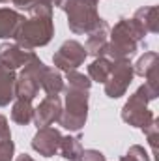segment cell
I'll list each match as a JSON object with an SVG mask.
<instances>
[{"instance_id": "6da1fadb", "label": "cell", "mask_w": 159, "mask_h": 161, "mask_svg": "<svg viewBox=\"0 0 159 161\" xmlns=\"http://www.w3.org/2000/svg\"><path fill=\"white\" fill-rule=\"evenodd\" d=\"M30 17L25 19L15 34V43L25 49H38L45 47L54 36V23H52V8L47 4H36L28 9Z\"/></svg>"}, {"instance_id": "7a4b0ae2", "label": "cell", "mask_w": 159, "mask_h": 161, "mask_svg": "<svg viewBox=\"0 0 159 161\" xmlns=\"http://www.w3.org/2000/svg\"><path fill=\"white\" fill-rule=\"evenodd\" d=\"M140 41H144V36L139 32L133 19L122 17L109 32V43L103 51V56L109 60H131L137 54Z\"/></svg>"}, {"instance_id": "3957f363", "label": "cell", "mask_w": 159, "mask_h": 161, "mask_svg": "<svg viewBox=\"0 0 159 161\" xmlns=\"http://www.w3.org/2000/svg\"><path fill=\"white\" fill-rule=\"evenodd\" d=\"M159 96V88L157 86H152L148 82L140 84L135 94L129 96V99L125 101V105L122 107V120L133 127H139V129H146L156 114L148 109V103L157 99Z\"/></svg>"}, {"instance_id": "277c9868", "label": "cell", "mask_w": 159, "mask_h": 161, "mask_svg": "<svg viewBox=\"0 0 159 161\" xmlns=\"http://www.w3.org/2000/svg\"><path fill=\"white\" fill-rule=\"evenodd\" d=\"M97 2L99 0H60L58 8L66 11L68 26L73 34H88L97 25L101 19L97 15Z\"/></svg>"}, {"instance_id": "5b68a950", "label": "cell", "mask_w": 159, "mask_h": 161, "mask_svg": "<svg viewBox=\"0 0 159 161\" xmlns=\"http://www.w3.org/2000/svg\"><path fill=\"white\" fill-rule=\"evenodd\" d=\"M90 90H80L73 86H64L66 103L62 105V114L58 124L69 131H80L88 120V96Z\"/></svg>"}, {"instance_id": "8992f818", "label": "cell", "mask_w": 159, "mask_h": 161, "mask_svg": "<svg viewBox=\"0 0 159 161\" xmlns=\"http://www.w3.org/2000/svg\"><path fill=\"white\" fill-rule=\"evenodd\" d=\"M45 64L38 58V54L26 64L23 66L21 73L17 75L15 79V97L19 99H34L38 96L41 88V79H43V73H45Z\"/></svg>"}, {"instance_id": "52a82bcc", "label": "cell", "mask_w": 159, "mask_h": 161, "mask_svg": "<svg viewBox=\"0 0 159 161\" xmlns=\"http://www.w3.org/2000/svg\"><path fill=\"white\" fill-rule=\"evenodd\" d=\"M133 64L131 60H112V69H111V75L109 79L105 80V94L107 97L111 99H118L122 97L129 84L133 82Z\"/></svg>"}, {"instance_id": "ba28073f", "label": "cell", "mask_w": 159, "mask_h": 161, "mask_svg": "<svg viewBox=\"0 0 159 161\" xmlns=\"http://www.w3.org/2000/svg\"><path fill=\"white\" fill-rule=\"evenodd\" d=\"M88 53L84 45L77 40H68L60 45V49L52 54V64L58 71H73L84 64Z\"/></svg>"}, {"instance_id": "9c48e42d", "label": "cell", "mask_w": 159, "mask_h": 161, "mask_svg": "<svg viewBox=\"0 0 159 161\" xmlns=\"http://www.w3.org/2000/svg\"><path fill=\"white\" fill-rule=\"evenodd\" d=\"M62 133L56 127H40L38 133L32 139V148L40 154L41 158H52L58 154L60 150V141H62Z\"/></svg>"}, {"instance_id": "30bf717a", "label": "cell", "mask_w": 159, "mask_h": 161, "mask_svg": "<svg viewBox=\"0 0 159 161\" xmlns=\"http://www.w3.org/2000/svg\"><path fill=\"white\" fill-rule=\"evenodd\" d=\"M34 56H36L34 51L17 45L15 41H13V43L6 41V43L0 45V64L6 66L8 69H13V71H15L17 68L26 66Z\"/></svg>"}, {"instance_id": "8fae6325", "label": "cell", "mask_w": 159, "mask_h": 161, "mask_svg": "<svg viewBox=\"0 0 159 161\" xmlns=\"http://www.w3.org/2000/svg\"><path fill=\"white\" fill-rule=\"evenodd\" d=\"M62 114V101L58 96H45L40 101V105L34 109V124L40 127H49L54 122L60 120Z\"/></svg>"}, {"instance_id": "7c38bea8", "label": "cell", "mask_w": 159, "mask_h": 161, "mask_svg": "<svg viewBox=\"0 0 159 161\" xmlns=\"http://www.w3.org/2000/svg\"><path fill=\"white\" fill-rule=\"evenodd\" d=\"M109 32H111L109 23L105 19H99L97 25L86 34L88 36L86 38V43H84L86 53L92 54V56H96V58L97 56H103V51H105V47L109 43Z\"/></svg>"}, {"instance_id": "4fadbf2b", "label": "cell", "mask_w": 159, "mask_h": 161, "mask_svg": "<svg viewBox=\"0 0 159 161\" xmlns=\"http://www.w3.org/2000/svg\"><path fill=\"white\" fill-rule=\"evenodd\" d=\"M131 19H133L135 26L139 28V32H140L142 36L157 34V30H159L157 6H144V8H139Z\"/></svg>"}, {"instance_id": "5bb4252c", "label": "cell", "mask_w": 159, "mask_h": 161, "mask_svg": "<svg viewBox=\"0 0 159 161\" xmlns=\"http://www.w3.org/2000/svg\"><path fill=\"white\" fill-rule=\"evenodd\" d=\"M157 53H154V51H148V53H144L139 60H137V64L133 66V73L135 75H139V77H144L148 84H152V86H157Z\"/></svg>"}, {"instance_id": "9a60e30c", "label": "cell", "mask_w": 159, "mask_h": 161, "mask_svg": "<svg viewBox=\"0 0 159 161\" xmlns=\"http://www.w3.org/2000/svg\"><path fill=\"white\" fill-rule=\"evenodd\" d=\"M25 17L11 9V8H0V40H13L21 23Z\"/></svg>"}, {"instance_id": "2e32d148", "label": "cell", "mask_w": 159, "mask_h": 161, "mask_svg": "<svg viewBox=\"0 0 159 161\" xmlns=\"http://www.w3.org/2000/svg\"><path fill=\"white\" fill-rule=\"evenodd\" d=\"M15 71L0 64V107H6L15 99Z\"/></svg>"}, {"instance_id": "e0dca14e", "label": "cell", "mask_w": 159, "mask_h": 161, "mask_svg": "<svg viewBox=\"0 0 159 161\" xmlns=\"http://www.w3.org/2000/svg\"><path fill=\"white\" fill-rule=\"evenodd\" d=\"M64 77L56 68H45L43 79H41V90L47 96H60L64 92Z\"/></svg>"}, {"instance_id": "ac0fdd59", "label": "cell", "mask_w": 159, "mask_h": 161, "mask_svg": "<svg viewBox=\"0 0 159 161\" xmlns=\"http://www.w3.org/2000/svg\"><path fill=\"white\" fill-rule=\"evenodd\" d=\"M11 120L19 125H28L34 120V107L30 99H15L11 105Z\"/></svg>"}, {"instance_id": "d6986e66", "label": "cell", "mask_w": 159, "mask_h": 161, "mask_svg": "<svg viewBox=\"0 0 159 161\" xmlns=\"http://www.w3.org/2000/svg\"><path fill=\"white\" fill-rule=\"evenodd\" d=\"M112 69V60H109L107 56H97L90 66H88V77L92 82H103L109 79Z\"/></svg>"}, {"instance_id": "ffe728a7", "label": "cell", "mask_w": 159, "mask_h": 161, "mask_svg": "<svg viewBox=\"0 0 159 161\" xmlns=\"http://www.w3.org/2000/svg\"><path fill=\"white\" fill-rule=\"evenodd\" d=\"M62 158H66L68 161H79L80 154H82V144H80V137H62L60 141V150Z\"/></svg>"}, {"instance_id": "44dd1931", "label": "cell", "mask_w": 159, "mask_h": 161, "mask_svg": "<svg viewBox=\"0 0 159 161\" xmlns=\"http://www.w3.org/2000/svg\"><path fill=\"white\" fill-rule=\"evenodd\" d=\"M66 82H68V86L80 88V90H90V86H92L90 77L84 75V73H80V71H77V69H73V71H66Z\"/></svg>"}, {"instance_id": "7402d4cb", "label": "cell", "mask_w": 159, "mask_h": 161, "mask_svg": "<svg viewBox=\"0 0 159 161\" xmlns=\"http://www.w3.org/2000/svg\"><path fill=\"white\" fill-rule=\"evenodd\" d=\"M120 161H150V156L144 150V146L133 144V146H129V150L125 152V156L120 158Z\"/></svg>"}, {"instance_id": "603a6c76", "label": "cell", "mask_w": 159, "mask_h": 161, "mask_svg": "<svg viewBox=\"0 0 159 161\" xmlns=\"http://www.w3.org/2000/svg\"><path fill=\"white\" fill-rule=\"evenodd\" d=\"M142 133L146 135L148 144L152 146V152L157 154V141H159V120H157V116L154 118V122H152L146 129H142Z\"/></svg>"}, {"instance_id": "cb8c5ba5", "label": "cell", "mask_w": 159, "mask_h": 161, "mask_svg": "<svg viewBox=\"0 0 159 161\" xmlns=\"http://www.w3.org/2000/svg\"><path fill=\"white\" fill-rule=\"evenodd\" d=\"M13 156H15V144L9 139L0 144V161H13Z\"/></svg>"}, {"instance_id": "d4e9b609", "label": "cell", "mask_w": 159, "mask_h": 161, "mask_svg": "<svg viewBox=\"0 0 159 161\" xmlns=\"http://www.w3.org/2000/svg\"><path fill=\"white\" fill-rule=\"evenodd\" d=\"M79 161H107V159H105L103 152L94 150V148H88V150H82Z\"/></svg>"}, {"instance_id": "484cf974", "label": "cell", "mask_w": 159, "mask_h": 161, "mask_svg": "<svg viewBox=\"0 0 159 161\" xmlns=\"http://www.w3.org/2000/svg\"><path fill=\"white\" fill-rule=\"evenodd\" d=\"M11 139V131H9V125H8V118L4 114H0V144L9 141Z\"/></svg>"}, {"instance_id": "4316f807", "label": "cell", "mask_w": 159, "mask_h": 161, "mask_svg": "<svg viewBox=\"0 0 159 161\" xmlns=\"http://www.w3.org/2000/svg\"><path fill=\"white\" fill-rule=\"evenodd\" d=\"M11 4L17 6V8H21V9H25V11H28L30 8H34L36 4H40V0H11Z\"/></svg>"}, {"instance_id": "83f0119b", "label": "cell", "mask_w": 159, "mask_h": 161, "mask_svg": "<svg viewBox=\"0 0 159 161\" xmlns=\"http://www.w3.org/2000/svg\"><path fill=\"white\" fill-rule=\"evenodd\" d=\"M40 4H47V6L54 8V6H60V0H40Z\"/></svg>"}, {"instance_id": "f1b7e54d", "label": "cell", "mask_w": 159, "mask_h": 161, "mask_svg": "<svg viewBox=\"0 0 159 161\" xmlns=\"http://www.w3.org/2000/svg\"><path fill=\"white\" fill-rule=\"evenodd\" d=\"M15 161H36V159H34L32 156H28V154H21V156H19Z\"/></svg>"}, {"instance_id": "f546056e", "label": "cell", "mask_w": 159, "mask_h": 161, "mask_svg": "<svg viewBox=\"0 0 159 161\" xmlns=\"http://www.w3.org/2000/svg\"><path fill=\"white\" fill-rule=\"evenodd\" d=\"M2 2H6V0H0V4H2Z\"/></svg>"}]
</instances>
